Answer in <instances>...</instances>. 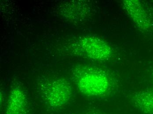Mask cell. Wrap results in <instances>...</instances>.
Wrapping results in <instances>:
<instances>
[{"instance_id": "1", "label": "cell", "mask_w": 153, "mask_h": 114, "mask_svg": "<svg viewBox=\"0 0 153 114\" xmlns=\"http://www.w3.org/2000/svg\"><path fill=\"white\" fill-rule=\"evenodd\" d=\"M72 78L80 92L86 96L100 97L112 89V81L110 76L97 67H76L73 71Z\"/></svg>"}, {"instance_id": "2", "label": "cell", "mask_w": 153, "mask_h": 114, "mask_svg": "<svg viewBox=\"0 0 153 114\" xmlns=\"http://www.w3.org/2000/svg\"><path fill=\"white\" fill-rule=\"evenodd\" d=\"M37 89L45 102L53 108L66 105L72 95V89L70 82L61 77L43 78L38 81Z\"/></svg>"}, {"instance_id": "3", "label": "cell", "mask_w": 153, "mask_h": 114, "mask_svg": "<svg viewBox=\"0 0 153 114\" xmlns=\"http://www.w3.org/2000/svg\"><path fill=\"white\" fill-rule=\"evenodd\" d=\"M71 47L70 49L78 54L97 61L107 60L112 54L108 43L93 36L80 37Z\"/></svg>"}, {"instance_id": "4", "label": "cell", "mask_w": 153, "mask_h": 114, "mask_svg": "<svg viewBox=\"0 0 153 114\" xmlns=\"http://www.w3.org/2000/svg\"><path fill=\"white\" fill-rule=\"evenodd\" d=\"M27 96L21 88L16 87L10 92L6 106V114H27Z\"/></svg>"}, {"instance_id": "5", "label": "cell", "mask_w": 153, "mask_h": 114, "mask_svg": "<svg viewBox=\"0 0 153 114\" xmlns=\"http://www.w3.org/2000/svg\"><path fill=\"white\" fill-rule=\"evenodd\" d=\"M124 3L128 13L138 27L143 30L149 29L150 21L140 3L137 1H126Z\"/></svg>"}, {"instance_id": "6", "label": "cell", "mask_w": 153, "mask_h": 114, "mask_svg": "<svg viewBox=\"0 0 153 114\" xmlns=\"http://www.w3.org/2000/svg\"><path fill=\"white\" fill-rule=\"evenodd\" d=\"M131 101L133 106L142 113L153 114V88L137 92Z\"/></svg>"}, {"instance_id": "7", "label": "cell", "mask_w": 153, "mask_h": 114, "mask_svg": "<svg viewBox=\"0 0 153 114\" xmlns=\"http://www.w3.org/2000/svg\"><path fill=\"white\" fill-rule=\"evenodd\" d=\"M152 78H153V70L152 72Z\"/></svg>"}, {"instance_id": "8", "label": "cell", "mask_w": 153, "mask_h": 114, "mask_svg": "<svg viewBox=\"0 0 153 114\" xmlns=\"http://www.w3.org/2000/svg\"></svg>"}]
</instances>
